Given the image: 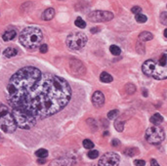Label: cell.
<instances>
[{
  "label": "cell",
  "mask_w": 167,
  "mask_h": 166,
  "mask_svg": "<svg viewBox=\"0 0 167 166\" xmlns=\"http://www.w3.org/2000/svg\"><path fill=\"white\" fill-rule=\"evenodd\" d=\"M8 102L13 110L44 119L62 111L71 98L69 83L34 67H26L12 76L7 85Z\"/></svg>",
  "instance_id": "obj_1"
},
{
  "label": "cell",
  "mask_w": 167,
  "mask_h": 166,
  "mask_svg": "<svg viewBox=\"0 0 167 166\" xmlns=\"http://www.w3.org/2000/svg\"><path fill=\"white\" fill-rule=\"evenodd\" d=\"M143 72L156 80L167 78V50L157 60H148L142 66Z\"/></svg>",
  "instance_id": "obj_2"
},
{
  "label": "cell",
  "mask_w": 167,
  "mask_h": 166,
  "mask_svg": "<svg viewBox=\"0 0 167 166\" xmlns=\"http://www.w3.org/2000/svg\"><path fill=\"white\" fill-rule=\"evenodd\" d=\"M42 39V31L34 27H26L20 34V42L27 49H36L40 46Z\"/></svg>",
  "instance_id": "obj_3"
},
{
  "label": "cell",
  "mask_w": 167,
  "mask_h": 166,
  "mask_svg": "<svg viewBox=\"0 0 167 166\" xmlns=\"http://www.w3.org/2000/svg\"><path fill=\"white\" fill-rule=\"evenodd\" d=\"M17 129L14 115L10 108L3 104H0V130L4 133H13Z\"/></svg>",
  "instance_id": "obj_4"
},
{
  "label": "cell",
  "mask_w": 167,
  "mask_h": 166,
  "mask_svg": "<svg viewBox=\"0 0 167 166\" xmlns=\"http://www.w3.org/2000/svg\"><path fill=\"white\" fill-rule=\"evenodd\" d=\"M12 113L14 115V118L17 126L22 129H30L36 124L37 120L31 116L29 113L20 110H13L12 108Z\"/></svg>",
  "instance_id": "obj_5"
},
{
  "label": "cell",
  "mask_w": 167,
  "mask_h": 166,
  "mask_svg": "<svg viewBox=\"0 0 167 166\" xmlns=\"http://www.w3.org/2000/svg\"><path fill=\"white\" fill-rule=\"evenodd\" d=\"M87 42V36L83 32H73L66 37V46L70 50H80L85 46Z\"/></svg>",
  "instance_id": "obj_6"
},
{
  "label": "cell",
  "mask_w": 167,
  "mask_h": 166,
  "mask_svg": "<svg viewBox=\"0 0 167 166\" xmlns=\"http://www.w3.org/2000/svg\"><path fill=\"white\" fill-rule=\"evenodd\" d=\"M164 138H165V133L163 131V129L158 126L150 127L146 131V140L150 144L158 145L164 140Z\"/></svg>",
  "instance_id": "obj_7"
},
{
  "label": "cell",
  "mask_w": 167,
  "mask_h": 166,
  "mask_svg": "<svg viewBox=\"0 0 167 166\" xmlns=\"http://www.w3.org/2000/svg\"><path fill=\"white\" fill-rule=\"evenodd\" d=\"M113 19V14L109 11H94L88 15V20L92 23L99 22H109Z\"/></svg>",
  "instance_id": "obj_8"
},
{
  "label": "cell",
  "mask_w": 167,
  "mask_h": 166,
  "mask_svg": "<svg viewBox=\"0 0 167 166\" xmlns=\"http://www.w3.org/2000/svg\"><path fill=\"white\" fill-rule=\"evenodd\" d=\"M120 157L115 152H107L99 160L98 166H118Z\"/></svg>",
  "instance_id": "obj_9"
},
{
  "label": "cell",
  "mask_w": 167,
  "mask_h": 166,
  "mask_svg": "<svg viewBox=\"0 0 167 166\" xmlns=\"http://www.w3.org/2000/svg\"><path fill=\"white\" fill-rule=\"evenodd\" d=\"M92 104L95 107H102L105 104V96L101 91H96L93 94Z\"/></svg>",
  "instance_id": "obj_10"
},
{
  "label": "cell",
  "mask_w": 167,
  "mask_h": 166,
  "mask_svg": "<svg viewBox=\"0 0 167 166\" xmlns=\"http://www.w3.org/2000/svg\"><path fill=\"white\" fill-rule=\"evenodd\" d=\"M16 36H17V32H16V30H13V28H9V30H7L3 33L2 38L4 41H10V40H13Z\"/></svg>",
  "instance_id": "obj_11"
},
{
  "label": "cell",
  "mask_w": 167,
  "mask_h": 166,
  "mask_svg": "<svg viewBox=\"0 0 167 166\" xmlns=\"http://www.w3.org/2000/svg\"><path fill=\"white\" fill-rule=\"evenodd\" d=\"M54 16H55V10L53 8H49V9H46L43 12L42 19L44 21H50V20H52L54 18Z\"/></svg>",
  "instance_id": "obj_12"
},
{
  "label": "cell",
  "mask_w": 167,
  "mask_h": 166,
  "mask_svg": "<svg viewBox=\"0 0 167 166\" xmlns=\"http://www.w3.org/2000/svg\"><path fill=\"white\" fill-rule=\"evenodd\" d=\"M150 122H152L154 126H157L160 123L163 122V116L160 113H154V114L150 117Z\"/></svg>",
  "instance_id": "obj_13"
},
{
  "label": "cell",
  "mask_w": 167,
  "mask_h": 166,
  "mask_svg": "<svg viewBox=\"0 0 167 166\" xmlns=\"http://www.w3.org/2000/svg\"><path fill=\"white\" fill-rule=\"evenodd\" d=\"M153 38V33H150L149 31H143L142 33H140V35H139V39L143 42L150 41V40H152Z\"/></svg>",
  "instance_id": "obj_14"
},
{
  "label": "cell",
  "mask_w": 167,
  "mask_h": 166,
  "mask_svg": "<svg viewBox=\"0 0 167 166\" xmlns=\"http://www.w3.org/2000/svg\"><path fill=\"white\" fill-rule=\"evenodd\" d=\"M3 54L6 58H12V57H15L18 54V50L15 49V48H13V47H9V48H7V49L4 50Z\"/></svg>",
  "instance_id": "obj_15"
},
{
  "label": "cell",
  "mask_w": 167,
  "mask_h": 166,
  "mask_svg": "<svg viewBox=\"0 0 167 166\" xmlns=\"http://www.w3.org/2000/svg\"><path fill=\"white\" fill-rule=\"evenodd\" d=\"M100 80L102 82H104V83H110L113 80V76H111L110 74L104 71V72H102L101 75H100Z\"/></svg>",
  "instance_id": "obj_16"
},
{
  "label": "cell",
  "mask_w": 167,
  "mask_h": 166,
  "mask_svg": "<svg viewBox=\"0 0 167 166\" xmlns=\"http://www.w3.org/2000/svg\"><path fill=\"white\" fill-rule=\"evenodd\" d=\"M35 155H36V156H38L39 158H45V157L48 156V151L45 149H40L35 152Z\"/></svg>",
  "instance_id": "obj_17"
},
{
  "label": "cell",
  "mask_w": 167,
  "mask_h": 166,
  "mask_svg": "<svg viewBox=\"0 0 167 166\" xmlns=\"http://www.w3.org/2000/svg\"><path fill=\"white\" fill-rule=\"evenodd\" d=\"M114 127L118 132H122L123 129H124V122L119 119H116L114 122Z\"/></svg>",
  "instance_id": "obj_18"
},
{
  "label": "cell",
  "mask_w": 167,
  "mask_h": 166,
  "mask_svg": "<svg viewBox=\"0 0 167 166\" xmlns=\"http://www.w3.org/2000/svg\"><path fill=\"white\" fill-rule=\"evenodd\" d=\"M110 53L113 55H114V56H118V55H120V53H121L120 48H119L118 46H116V45H111L110 47Z\"/></svg>",
  "instance_id": "obj_19"
},
{
  "label": "cell",
  "mask_w": 167,
  "mask_h": 166,
  "mask_svg": "<svg viewBox=\"0 0 167 166\" xmlns=\"http://www.w3.org/2000/svg\"><path fill=\"white\" fill-rule=\"evenodd\" d=\"M135 19H136V21L139 23H146L147 21H148V18H147L145 15H143L142 13L137 14L136 16H135Z\"/></svg>",
  "instance_id": "obj_20"
},
{
  "label": "cell",
  "mask_w": 167,
  "mask_h": 166,
  "mask_svg": "<svg viewBox=\"0 0 167 166\" xmlns=\"http://www.w3.org/2000/svg\"><path fill=\"white\" fill-rule=\"evenodd\" d=\"M125 155H129V156H134L138 155V149L135 148H131V149H127L125 151Z\"/></svg>",
  "instance_id": "obj_21"
},
{
  "label": "cell",
  "mask_w": 167,
  "mask_h": 166,
  "mask_svg": "<svg viewBox=\"0 0 167 166\" xmlns=\"http://www.w3.org/2000/svg\"><path fill=\"white\" fill-rule=\"evenodd\" d=\"M75 26L79 28H85L86 27V23L83 21L81 18H77L76 21H75Z\"/></svg>",
  "instance_id": "obj_22"
},
{
  "label": "cell",
  "mask_w": 167,
  "mask_h": 166,
  "mask_svg": "<svg viewBox=\"0 0 167 166\" xmlns=\"http://www.w3.org/2000/svg\"><path fill=\"white\" fill-rule=\"evenodd\" d=\"M125 90H126L127 93H128V94H133V93L136 91V87H135V85L129 83V84H127L125 86Z\"/></svg>",
  "instance_id": "obj_23"
},
{
  "label": "cell",
  "mask_w": 167,
  "mask_h": 166,
  "mask_svg": "<svg viewBox=\"0 0 167 166\" xmlns=\"http://www.w3.org/2000/svg\"><path fill=\"white\" fill-rule=\"evenodd\" d=\"M83 147H84L85 149H91L94 148V143L92 141H90L88 139H86L83 141Z\"/></svg>",
  "instance_id": "obj_24"
},
{
  "label": "cell",
  "mask_w": 167,
  "mask_h": 166,
  "mask_svg": "<svg viewBox=\"0 0 167 166\" xmlns=\"http://www.w3.org/2000/svg\"><path fill=\"white\" fill-rule=\"evenodd\" d=\"M66 161L65 162L63 160H54L50 163V166H66Z\"/></svg>",
  "instance_id": "obj_25"
},
{
  "label": "cell",
  "mask_w": 167,
  "mask_h": 166,
  "mask_svg": "<svg viewBox=\"0 0 167 166\" xmlns=\"http://www.w3.org/2000/svg\"><path fill=\"white\" fill-rule=\"evenodd\" d=\"M119 114V111L117 110H113V111H110L109 113H108V117L110 119H113L115 118L117 115Z\"/></svg>",
  "instance_id": "obj_26"
},
{
  "label": "cell",
  "mask_w": 167,
  "mask_h": 166,
  "mask_svg": "<svg viewBox=\"0 0 167 166\" xmlns=\"http://www.w3.org/2000/svg\"><path fill=\"white\" fill-rule=\"evenodd\" d=\"M99 156V152L98 151H90L88 152V157L91 159H95V158H97V157Z\"/></svg>",
  "instance_id": "obj_27"
},
{
  "label": "cell",
  "mask_w": 167,
  "mask_h": 166,
  "mask_svg": "<svg viewBox=\"0 0 167 166\" xmlns=\"http://www.w3.org/2000/svg\"><path fill=\"white\" fill-rule=\"evenodd\" d=\"M160 21H161V23H163V25H167V12H162L161 13Z\"/></svg>",
  "instance_id": "obj_28"
},
{
  "label": "cell",
  "mask_w": 167,
  "mask_h": 166,
  "mask_svg": "<svg viewBox=\"0 0 167 166\" xmlns=\"http://www.w3.org/2000/svg\"><path fill=\"white\" fill-rule=\"evenodd\" d=\"M131 12H132L133 14L135 15H137V14H140L141 12H142V8L141 7H139V6H135L133 7L132 9H131Z\"/></svg>",
  "instance_id": "obj_29"
},
{
  "label": "cell",
  "mask_w": 167,
  "mask_h": 166,
  "mask_svg": "<svg viewBox=\"0 0 167 166\" xmlns=\"http://www.w3.org/2000/svg\"><path fill=\"white\" fill-rule=\"evenodd\" d=\"M39 50H40L41 53L45 54L47 51H48V46H47V44H41L40 47H39Z\"/></svg>",
  "instance_id": "obj_30"
},
{
  "label": "cell",
  "mask_w": 167,
  "mask_h": 166,
  "mask_svg": "<svg viewBox=\"0 0 167 166\" xmlns=\"http://www.w3.org/2000/svg\"><path fill=\"white\" fill-rule=\"evenodd\" d=\"M134 163L136 166H145L146 165V162L142 159H136L134 161Z\"/></svg>",
  "instance_id": "obj_31"
},
{
  "label": "cell",
  "mask_w": 167,
  "mask_h": 166,
  "mask_svg": "<svg viewBox=\"0 0 167 166\" xmlns=\"http://www.w3.org/2000/svg\"><path fill=\"white\" fill-rule=\"evenodd\" d=\"M150 166H160L156 159H150Z\"/></svg>",
  "instance_id": "obj_32"
},
{
  "label": "cell",
  "mask_w": 167,
  "mask_h": 166,
  "mask_svg": "<svg viewBox=\"0 0 167 166\" xmlns=\"http://www.w3.org/2000/svg\"><path fill=\"white\" fill-rule=\"evenodd\" d=\"M119 144H120V142H119L118 140H113V141H111V145H113V147H116V146H118Z\"/></svg>",
  "instance_id": "obj_33"
},
{
  "label": "cell",
  "mask_w": 167,
  "mask_h": 166,
  "mask_svg": "<svg viewBox=\"0 0 167 166\" xmlns=\"http://www.w3.org/2000/svg\"><path fill=\"white\" fill-rule=\"evenodd\" d=\"M37 162H38L39 164H44V163H46V160H45L44 158H39V159L37 160Z\"/></svg>",
  "instance_id": "obj_34"
},
{
  "label": "cell",
  "mask_w": 167,
  "mask_h": 166,
  "mask_svg": "<svg viewBox=\"0 0 167 166\" xmlns=\"http://www.w3.org/2000/svg\"><path fill=\"white\" fill-rule=\"evenodd\" d=\"M99 28H100V27H93V30H91V32H92V33H95V32H98L99 30H100Z\"/></svg>",
  "instance_id": "obj_35"
},
{
  "label": "cell",
  "mask_w": 167,
  "mask_h": 166,
  "mask_svg": "<svg viewBox=\"0 0 167 166\" xmlns=\"http://www.w3.org/2000/svg\"><path fill=\"white\" fill-rule=\"evenodd\" d=\"M144 96H145V97H147V96H148V93H147V90H146V89H145V90H144Z\"/></svg>",
  "instance_id": "obj_36"
},
{
  "label": "cell",
  "mask_w": 167,
  "mask_h": 166,
  "mask_svg": "<svg viewBox=\"0 0 167 166\" xmlns=\"http://www.w3.org/2000/svg\"><path fill=\"white\" fill-rule=\"evenodd\" d=\"M164 36L167 37V28H165V30H164Z\"/></svg>",
  "instance_id": "obj_37"
}]
</instances>
